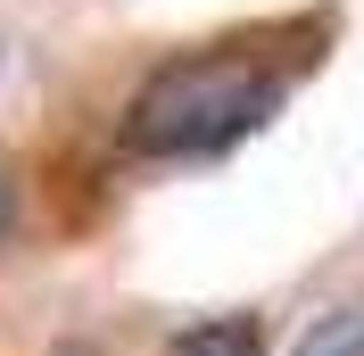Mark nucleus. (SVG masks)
Returning <instances> with one entry per match:
<instances>
[{
    "instance_id": "obj_1",
    "label": "nucleus",
    "mask_w": 364,
    "mask_h": 356,
    "mask_svg": "<svg viewBox=\"0 0 364 356\" xmlns=\"http://www.w3.org/2000/svg\"><path fill=\"white\" fill-rule=\"evenodd\" d=\"M290 100V67L265 58L257 42H207L182 50L166 67L141 75L124 100V150L141 157H224L273 125V108Z\"/></svg>"
},
{
    "instance_id": "obj_2",
    "label": "nucleus",
    "mask_w": 364,
    "mask_h": 356,
    "mask_svg": "<svg viewBox=\"0 0 364 356\" xmlns=\"http://www.w3.org/2000/svg\"><path fill=\"white\" fill-rule=\"evenodd\" d=\"M257 348H265V323L257 315H215V323L174 332V356H257Z\"/></svg>"
},
{
    "instance_id": "obj_3",
    "label": "nucleus",
    "mask_w": 364,
    "mask_h": 356,
    "mask_svg": "<svg viewBox=\"0 0 364 356\" xmlns=\"http://www.w3.org/2000/svg\"><path fill=\"white\" fill-rule=\"evenodd\" d=\"M290 356H364V298H348V307H323L306 332H298Z\"/></svg>"
},
{
    "instance_id": "obj_4",
    "label": "nucleus",
    "mask_w": 364,
    "mask_h": 356,
    "mask_svg": "<svg viewBox=\"0 0 364 356\" xmlns=\"http://www.w3.org/2000/svg\"><path fill=\"white\" fill-rule=\"evenodd\" d=\"M17 232V174H9V157H0V241Z\"/></svg>"
}]
</instances>
